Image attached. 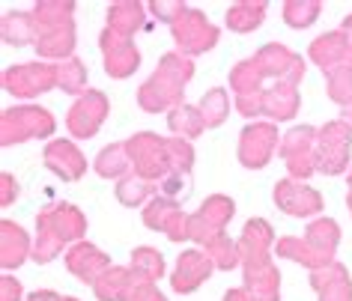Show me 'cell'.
I'll use <instances>...</instances> for the list:
<instances>
[{
  "label": "cell",
  "instance_id": "13",
  "mask_svg": "<svg viewBox=\"0 0 352 301\" xmlns=\"http://www.w3.org/2000/svg\"><path fill=\"white\" fill-rule=\"evenodd\" d=\"M280 146L278 140V126L275 122H251L242 129L239 137V161L248 170H260L272 161L275 149Z\"/></svg>",
  "mask_w": 352,
  "mask_h": 301
},
{
  "label": "cell",
  "instance_id": "30",
  "mask_svg": "<svg viewBox=\"0 0 352 301\" xmlns=\"http://www.w3.org/2000/svg\"><path fill=\"white\" fill-rule=\"evenodd\" d=\"M167 129L173 131V137H186V140H195L204 135L206 122H204V113L197 108H191V104L182 102L179 108H173L167 113Z\"/></svg>",
  "mask_w": 352,
  "mask_h": 301
},
{
  "label": "cell",
  "instance_id": "18",
  "mask_svg": "<svg viewBox=\"0 0 352 301\" xmlns=\"http://www.w3.org/2000/svg\"><path fill=\"white\" fill-rule=\"evenodd\" d=\"M275 206L280 212H287V215L307 218L322 209V197L316 188H311V185H305L298 179H280L275 185Z\"/></svg>",
  "mask_w": 352,
  "mask_h": 301
},
{
  "label": "cell",
  "instance_id": "24",
  "mask_svg": "<svg viewBox=\"0 0 352 301\" xmlns=\"http://www.w3.org/2000/svg\"><path fill=\"white\" fill-rule=\"evenodd\" d=\"M311 287L316 289L320 301H352V278L346 265L331 263L320 271H311Z\"/></svg>",
  "mask_w": 352,
  "mask_h": 301
},
{
  "label": "cell",
  "instance_id": "16",
  "mask_svg": "<svg viewBox=\"0 0 352 301\" xmlns=\"http://www.w3.org/2000/svg\"><path fill=\"white\" fill-rule=\"evenodd\" d=\"M251 60L257 63L260 75L266 78V81H284V78L302 81L305 78V60L298 57L296 51H289L287 45H278V42L263 45Z\"/></svg>",
  "mask_w": 352,
  "mask_h": 301
},
{
  "label": "cell",
  "instance_id": "22",
  "mask_svg": "<svg viewBox=\"0 0 352 301\" xmlns=\"http://www.w3.org/2000/svg\"><path fill=\"white\" fill-rule=\"evenodd\" d=\"M215 263L209 260V256L204 251H182L179 260H176V269L170 274V283L176 292H195L200 283L209 280V274H212Z\"/></svg>",
  "mask_w": 352,
  "mask_h": 301
},
{
  "label": "cell",
  "instance_id": "49",
  "mask_svg": "<svg viewBox=\"0 0 352 301\" xmlns=\"http://www.w3.org/2000/svg\"><path fill=\"white\" fill-rule=\"evenodd\" d=\"M346 206H349V215H352V170H349V194H346Z\"/></svg>",
  "mask_w": 352,
  "mask_h": 301
},
{
  "label": "cell",
  "instance_id": "6",
  "mask_svg": "<svg viewBox=\"0 0 352 301\" xmlns=\"http://www.w3.org/2000/svg\"><path fill=\"white\" fill-rule=\"evenodd\" d=\"M131 170L146 182H162L170 173V158H167V137H158L153 131H138L126 140Z\"/></svg>",
  "mask_w": 352,
  "mask_h": 301
},
{
  "label": "cell",
  "instance_id": "20",
  "mask_svg": "<svg viewBox=\"0 0 352 301\" xmlns=\"http://www.w3.org/2000/svg\"><path fill=\"white\" fill-rule=\"evenodd\" d=\"M66 265H69V271H72L81 283H90V287H96L102 274L111 269V260H108V254H102L96 245L78 242V245L69 247Z\"/></svg>",
  "mask_w": 352,
  "mask_h": 301
},
{
  "label": "cell",
  "instance_id": "47",
  "mask_svg": "<svg viewBox=\"0 0 352 301\" xmlns=\"http://www.w3.org/2000/svg\"><path fill=\"white\" fill-rule=\"evenodd\" d=\"M224 301H248V292H245V289H227Z\"/></svg>",
  "mask_w": 352,
  "mask_h": 301
},
{
  "label": "cell",
  "instance_id": "10",
  "mask_svg": "<svg viewBox=\"0 0 352 301\" xmlns=\"http://www.w3.org/2000/svg\"><path fill=\"white\" fill-rule=\"evenodd\" d=\"M3 87L15 99H36L57 87V63H21L3 72Z\"/></svg>",
  "mask_w": 352,
  "mask_h": 301
},
{
  "label": "cell",
  "instance_id": "43",
  "mask_svg": "<svg viewBox=\"0 0 352 301\" xmlns=\"http://www.w3.org/2000/svg\"><path fill=\"white\" fill-rule=\"evenodd\" d=\"M19 298H21V283L12 274H3L0 278V301H19Z\"/></svg>",
  "mask_w": 352,
  "mask_h": 301
},
{
  "label": "cell",
  "instance_id": "19",
  "mask_svg": "<svg viewBox=\"0 0 352 301\" xmlns=\"http://www.w3.org/2000/svg\"><path fill=\"white\" fill-rule=\"evenodd\" d=\"M36 54H39V57L54 60V63L72 60V54H75V19L39 24Z\"/></svg>",
  "mask_w": 352,
  "mask_h": 301
},
{
  "label": "cell",
  "instance_id": "25",
  "mask_svg": "<svg viewBox=\"0 0 352 301\" xmlns=\"http://www.w3.org/2000/svg\"><path fill=\"white\" fill-rule=\"evenodd\" d=\"M307 57H311L314 66H320L322 72L338 69L343 63H352V51H349V45H346V39H343L340 30L325 33V36L314 39L311 48H307Z\"/></svg>",
  "mask_w": 352,
  "mask_h": 301
},
{
  "label": "cell",
  "instance_id": "2",
  "mask_svg": "<svg viewBox=\"0 0 352 301\" xmlns=\"http://www.w3.org/2000/svg\"><path fill=\"white\" fill-rule=\"evenodd\" d=\"M195 75V63L186 54H164L158 60L155 72L140 84L138 90V104L146 113H162V111H173L179 108L186 99V87Z\"/></svg>",
  "mask_w": 352,
  "mask_h": 301
},
{
  "label": "cell",
  "instance_id": "41",
  "mask_svg": "<svg viewBox=\"0 0 352 301\" xmlns=\"http://www.w3.org/2000/svg\"><path fill=\"white\" fill-rule=\"evenodd\" d=\"M146 10L153 12L158 21H167L173 27V24L188 12V6L182 3V0H153V3H146Z\"/></svg>",
  "mask_w": 352,
  "mask_h": 301
},
{
  "label": "cell",
  "instance_id": "5",
  "mask_svg": "<svg viewBox=\"0 0 352 301\" xmlns=\"http://www.w3.org/2000/svg\"><path fill=\"white\" fill-rule=\"evenodd\" d=\"M298 84L302 81H296V78L272 81V87H266V90L236 99V111L248 120L260 117V113H266L269 120H278V122L293 120L298 113Z\"/></svg>",
  "mask_w": 352,
  "mask_h": 301
},
{
  "label": "cell",
  "instance_id": "23",
  "mask_svg": "<svg viewBox=\"0 0 352 301\" xmlns=\"http://www.w3.org/2000/svg\"><path fill=\"white\" fill-rule=\"evenodd\" d=\"M140 283H144V278H140L131 265L129 269H122V265H111L93 289H96V298L99 301H131V292H135Z\"/></svg>",
  "mask_w": 352,
  "mask_h": 301
},
{
  "label": "cell",
  "instance_id": "35",
  "mask_svg": "<svg viewBox=\"0 0 352 301\" xmlns=\"http://www.w3.org/2000/svg\"><path fill=\"white\" fill-rule=\"evenodd\" d=\"M155 194H158V185L140 179V176H135V173L122 176V179L117 182V200L122 203V206H140V203L155 197Z\"/></svg>",
  "mask_w": 352,
  "mask_h": 301
},
{
  "label": "cell",
  "instance_id": "12",
  "mask_svg": "<svg viewBox=\"0 0 352 301\" xmlns=\"http://www.w3.org/2000/svg\"><path fill=\"white\" fill-rule=\"evenodd\" d=\"M170 36H173L176 48H179L182 54L195 57V54H204V51H209L218 42V27L200 10H188L170 27Z\"/></svg>",
  "mask_w": 352,
  "mask_h": 301
},
{
  "label": "cell",
  "instance_id": "31",
  "mask_svg": "<svg viewBox=\"0 0 352 301\" xmlns=\"http://www.w3.org/2000/svg\"><path fill=\"white\" fill-rule=\"evenodd\" d=\"M129 167H131V158H129V149L126 144H108L96 158V173L104 176V179H122L129 176Z\"/></svg>",
  "mask_w": 352,
  "mask_h": 301
},
{
  "label": "cell",
  "instance_id": "34",
  "mask_svg": "<svg viewBox=\"0 0 352 301\" xmlns=\"http://www.w3.org/2000/svg\"><path fill=\"white\" fill-rule=\"evenodd\" d=\"M57 87L69 96H78V99H81L84 93H90L87 90V69L78 57L57 63Z\"/></svg>",
  "mask_w": 352,
  "mask_h": 301
},
{
  "label": "cell",
  "instance_id": "29",
  "mask_svg": "<svg viewBox=\"0 0 352 301\" xmlns=\"http://www.w3.org/2000/svg\"><path fill=\"white\" fill-rule=\"evenodd\" d=\"M263 19H266L263 0H242V3H233L227 10V27L233 33H251L254 27H260Z\"/></svg>",
  "mask_w": 352,
  "mask_h": 301
},
{
  "label": "cell",
  "instance_id": "32",
  "mask_svg": "<svg viewBox=\"0 0 352 301\" xmlns=\"http://www.w3.org/2000/svg\"><path fill=\"white\" fill-rule=\"evenodd\" d=\"M230 87L236 90V99H242V96H254V93L266 90V78L260 75V69L254 60H242V63H236L233 72H230Z\"/></svg>",
  "mask_w": 352,
  "mask_h": 301
},
{
  "label": "cell",
  "instance_id": "14",
  "mask_svg": "<svg viewBox=\"0 0 352 301\" xmlns=\"http://www.w3.org/2000/svg\"><path fill=\"white\" fill-rule=\"evenodd\" d=\"M233 212H236V203L230 197H224V194H212V197H206L204 206L191 215V227H188L191 242L206 245V242H212L215 236H221L224 227L230 224Z\"/></svg>",
  "mask_w": 352,
  "mask_h": 301
},
{
  "label": "cell",
  "instance_id": "46",
  "mask_svg": "<svg viewBox=\"0 0 352 301\" xmlns=\"http://www.w3.org/2000/svg\"><path fill=\"white\" fill-rule=\"evenodd\" d=\"M340 33H343V39H346V45H349V51H352V15H346V19H343Z\"/></svg>",
  "mask_w": 352,
  "mask_h": 301
},
{
  "label": "cell",
  "instance_id": "9",
  "mask_svg": "<svg viewBox=\"0 0 352 301\" xmlns=\"http://www.w3.org/2000/svg\"><path fill=\"white\" fill-rule=\"evenodd\" d=\"M280 158H284L289 179L305 182L316 170V129L314 126H296L280 137Z\"/></svg>",
  "mask_w": 352,
  "mask_h": 301
},
{
  "label": "cell",
  "instance_id": "7",
  "mask_svg": "<svg viewBox=\"0 0 352 301\" xmlns=\"http://www.w3.org/2000/svg\"><path fill=\"white\" fill-rule=\"evenodd\" d=\"M54 131V117L39 104H21L0 113V144L12 146L33 137H48Z\"/></svg>",
  "mask_w": 352,
  "mask_h": 301
},
{
  "label": "cell",
  "instance_id": "37",
  "mask_svg": "<svg viewBox=\"0 0 352 301\" xmlns=\"http://www.w3.org/2000/svg\"><path fill=\"white\" fill-rule=\"evenodd\" d=\"M167 158H170V173L167 176H182L191 179V167H195V149L186 137H167Z\"/></svg>",
  "mask_w": 352,
  "mask_h": 301
},
{
  "label": "cell",
  "instance_id": "48",
  "mask_svg": "<svg viewBox=\"0 0 352 301\" xmlns=\"http://www.w3.org/2000/svg\"><path fill=\"white\" fill-rule=\"evenodd\" d=\"M340 120H343V122H346V126L352 129V102L346 104V108H340Z\"/></svg>",
  "mask_w": 352,
  "mask_h": 301
},
{
  "label": "cell",
  "instance_id": "8",
  "mask_svg": "<svg viewBox=\"0 0 352 301\" xmlns=\"http://www.w3.org/2000/svg\"><path fill=\"white\" fill-rule=\"evenodd\" d=\"M352 129L343 120H331L316 129V170L325 176H340L349 167Z\"/></svg>",
  "mask_w": 352,
  "mask_h": 301
},
{
  "label": "cell",
  "instance_id": "1",
  "mask_svg": "<svg viewBox=\"0 0 352 301\" xmlns=\"http://www.w3.org/2000/svg\"><path fill=\"white\" fill-rule=\"evenodd\" d=\"M272 251H275V233H272L269 221L251 218L239 236L248 301H280V274L272 263Z\"/></svg>",
  "mask_w": 352,
  "mask_h": 301
},
{
  "label": "cell",
  "instance_id": "38",
  "mask_svg": "<svg viewBox=\"0 0 352 301\" xmlns=\"http://www.w3.org/2000/svg\"><path fill=\"white\" fill-rule=\"evenodd\" d=\"M320 12H322L320 0H287L284 3V21L296 30L311 27V24L320 19Z\"/></svg>",
  "mask_w": 352,
  "mask_h": 301
},
{
  "label": "cell",
  "instance_id": "11",
  "mask_svg": "<svg viewBox=\"0 0 352 301\" xmlns=\"http://www.w3.org/2000/svg\"><path fill=\"white\" fill-rule=\"evenodd\" d=\"M144 224L149 230L164 233L170 242H191V233H188L191 215L182 212L179 200H170V197L155 194V197L146 203V209H144Z\"/></svg>",
  "mask_w": 352,
  "mask_h": 301
},
{
  "label": "cell",
  "instance_id": "40",
  "mask_svg": "<svg viewBox=\"0 0 352 301\" xmlns=\"http://www.w3.org/2000/svg\"><path fill=\"white\" fill-rule=\"evenodd\" d=\"M131 269H135L144 280L155 283L164 274V256L158 254L155 247H138V251L131 254Z\"/></svg>",
  "mask_w": 352,
  "mask_h": 301
},
{
  "label": "cell",
  "instance_id": "33",
  "mask_svg": "<svg viewBox=\"0 0 352 301\" xmlns=\"http://www.w3.org/2000/svg\"><path fill=\"white\" fill-rule=\"evenodd\" d=\"M204 254L215 263V269H224V271H230V269H236V265H242L239 242H233V238L227 236V233L215 236L212 242H206V245H204Z\"/></svg>",
  "mask_w": 352,
  "mask_h": 301
},
{
  "label": "cell",
  "instance_id": "17",
  "mask_svg": "<svg viewBox=\"0 0 352 301\" xmlns=\"http://www.w3.org/2000/svg\"><path fill=\"white\" fill-rule=\"evenodd\" d=\"M99 45H102V54H104V72L111 78L135 75V69L140 66V51L135 48V42L129 36H120V33L104 27L102 36H99Z\"/></svg>",
  "mask_w": 352,
  "mask_h": 301
},
{
  "label": "cell",
  "instance_id": "28",
  "mask_svg": "<svg viewBox=\"0 0 352 301\" xmlns=\"http://www.w3.org/2000/svg\"><path fill=\"white\" fill-rule=\"evenodd\" d=\"M0 30H3L6 45H15V48L36 45V39H39V21L33 12H6Z\"/></svg>",
  "mask_w": 352,
  "mask_h": 301
},
{
  "label": "cell",
  "instance_id": "39",
  "mask_svg": "<svg viewBox=\"0 0 352 301\" xmlns=\"http://www.w3.org/2000/svg\"><path fill=\"white\" fill-rule=\"evenodd\" d=\"M325 84H329L331 102H338L340 108H346V104L352 102V63L329 69V72H325Z\"/></svg>",
  "mask_w": 352,
  "mask_h": 301
},
{
  "label": "cell",
  "instance_id": "44",
  "mask_svg": "<svg viewBox=\"0 0 352 301\" xmlns=\"http://www.w3.org/2000/svg\"><path fill=\"white\" fill-rule=\"evenodd\" d=\"M131 301H167L164 296H162V289L155 287V283H140V287L131 292Z\"/></svg>",
  "mask_w": 352,
  "mask_h": 301
},
{
  "label": "cell",
  "instance_id": "45",
  "mask_svg": "<svg viewBox=\"0 0 352 301\" xmlns=\"http://www.w3.org/2000/svg\"><path fill=\"white\" fill-rule=\"evenodd\" d=\"M28 301H78V298H69V296H57V292L51 289H36Z\"/></svg>",
  "mask_w": 352,
  "mask_h": 301
},
{
  "label": "cell",
  "instance_id": "42",
  "mask_svg": "<svg viewBox=\"0 0 352 301\" xmlns=\"http://www.w3.org/2000/svg\"><path fill=\"white\" fill-rule=\"evenodd\" d=\"M19 200V182H15L12 173L0 176V206H12Z\"/></svg>",
  "mask_w": 352,
  "mask_h": 301
},
{
  "label": "cell",
  "instance_id": "3",
  "mask_svg": "<svg viewBox=\"0 0 352 301\" xmlns=\"http://www.w3.org/2000/svg\"><path fill=\"white\" fill-rule=\"evenodd\" d=\"M87 233L84 212L72 203H48L36 215V242H33V260L51 263L69 242H81Z\"/></svg>",
  "mask_w": 352,
  "mask_h": 301
},
{
  "label": "cell",
  "instance_id": "26",
  "mask_svg": "<svg viewBox=\"0 0 352 301\" xmlns=\"http://www.w3.org/2000/svg\"><path fill=\"white\" fill-rule=\"evenodd\" d=\"M33 254L28 233L15 224V221H0V265L6 271L19 269V265Z\"/></svg>",
  "mask_w": 352,
  "mask_h": 301
},
{
  "label": "cell",
  "instance_id": "36",
  "mask_svg": "<svg viewBox=\"0 0 352 301\" xmlns=\"http://www.w3.org/2000/svg\"><path fill=\"white\" fill-rule=\"evenodd\" d=\"M197 111L204 113L206 129H218L227 120V113H230V99H227V90H224V87H215V90L204 93V99H200Z\"/></svg>",
  "mask_w": 352,
  "mask_h": 301
},
{
  "label": "cell",
  "instance_id": "15",
  "mask_svg": "<svg viewBox=\"0 0 352 301\" xmlns=\"http://www.w3.org/2000/svg\"><path fill=\"white\" fill-rule=\"evenodd\" d=\"M108 96H104L102 90H90L84 93L81 99H78L72 104V111H69L66 117V129L72 131V137H93L96 131H99V126L104 122V117H108Z\"/></svg>",
  "mask_w": 352,
  "mask_h": 301
},
{
  "label": "cell",
  "instance_id": "21",
  "mask_svg": "<svg viewBox=\"0 0 352 301\" xmlns=\"http://www.w3.org/2000/svg\"><path fill=\"white\" fill-rule=\"evenodd\" d=\"M42 161H45L48 170H54L66 182H75L87 173V158L72 140H51L45 153H42Z\"/></svg>",
  "mask_w": 352,
  "mask_h": 301
},
{
  "label": "cell",
  "instance_id": "27",
  "mask_svg": "<svg viewBox=\"0 0 352 301\" xmlns=\"http://www.w3.org/2000/svg\"><path fill=\"white\" fill-rule=\"evenodd\" d=\"M146 24V6L138 3V0H117V3L108 6V30L120 33V36H129L140 30Z\"/></svg>",
  "mask_w": 352,
  "mask_h": 301
},
{
  "label": "cell",
  "instance_id": "4",
  "mask_svg": "<svg viewBox=\"0 0 352 301\" xmlns=\"http://www.w3.org/2000/svg\"><path fill=\"white\" fill-rule=\"evenodd\" d=\"M338 245H340V227L334 224L331 218H316L307 224L305 238L284 236L275 242V251H278V256H284V260L302 263L305 269L320 271L334 263Z\"/></svg>",
  "mask_w": 352,
  "mask_h": 301
}]
</instances>
